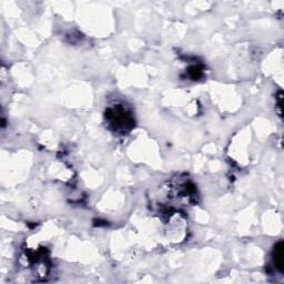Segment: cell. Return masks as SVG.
<instances>
[{
    "label": "cell",
    "mask_w": 284,
    "mask_h": 284,
    "mask_svg": "<svg viewBox=\"0 0 284 284\" xmlns=\"http://www.w3.org/2000/svg\"><path fill=\"white\" fill-rule=\"evenodd\" d=\"M108 119L110 120L111 124H114L117 129H124L132 124V119L127 111L123 109L121 117H119V108H110L107 114Z\"/></svg>",
    "instance_id": "obj_1"
},
{
    "label": "cell",
    "mask_w": 284,
    "mask_h": 284,
    "mask_svg": "<svg viewBox=\"0 0 284 284\" xmlns=\"http://www.w3.org/2000/svg\"><path fill=\"white\" fill-rule=\"evenodd\" d=\"M274 264L277 265L279 271H283L284 268V245L283 242H279L274 247Z\"/></svg>",
    "instance_id": "obj_2"
}]
</instances>
